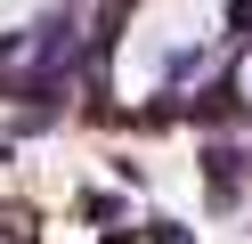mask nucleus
Instances as JSON below:
<instances>
[{"instance_id": "20e7f679", "label": "nucleus", "mask_w": 252, "mask_h": 244, "mask_svg": "<svg viewBox=\"0 0 252 244\" xmlns=\"http://www.w3.org/2000/svg\"><path fill=\"white\" fill-rule=\"evenodd\" d=\"M236 98H244V106H252V57H244V73H236Z\"/></svg>"}, {"instance_id": "7ed1b4c3", "label": "nucleus", "mask_w": 252, "mask_h": 244, "mask_svg": "<svg viewBox=\"0 0 252 244\" xmlns=\"http://www.w3.org/2000/svg\"><path fill=\"white\" fill-rule=\"evenodd\" d=\"M147 244H195V236H187L179 220H147Z\"/></svg>"}, {"instance_id": "f03ea898", "label": "nucleus", "mask_w": 252, "mask_h": 244, "mask_svg": "<svg viewBox=\"0 0 252 244\" xmlns=\"http://www.w3.org/2000/svg\"><path fill=\"white\" fill-rule=\"evenodd\" d=\"M82 220H90V228H106V236H114V228L130 220V204H122L114 187H82Z\"/></svg>"}, {"instance_id": "f257e3e1", "label": "nucleus", "mask_w": 252, "mask_h": 244, "mask_svg": "<svg viewBox=\"0 0 252 244\" xmlns=\"http://www.w3.org/2000/svg\"><path fill=\"white\" fill-rule=\"evenodd\" d=\"M244 179H252V155H244V146H228V139L203 146V195H212V211H228L236 195H244Z\"/></svg>"}]
</instances>
